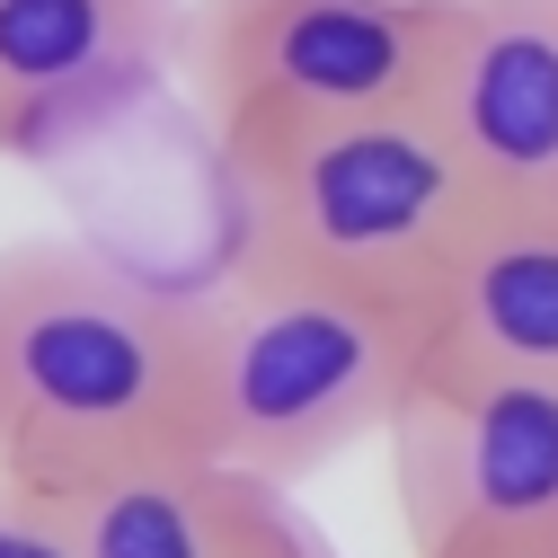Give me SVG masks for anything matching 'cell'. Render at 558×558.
Here are the masks:
<instances>
[{
  "mask_svg": "<svg viewBox=\"0 0 558 558\" xmlns=\"http://www.w3.org/2000/svg\"><path fill=\"white\" fill-rule=\"evenodd\" d=\"M214 461V302L81 240L0 248V478L81 487Z\"/></svg>",
  "mask_w": 558,
  "mask_h": 558,
  "instance_id": "obj_1",
  "label": "cell"
},
{
  "mask_svg": "<svg viewBox=\"0 0 558 558\" xmlns=\"http://www.w3.org/2000/svg\"><path fill=\"white\" fill-rule=\"evenodd\" d=\"M222 169L240 186V266L311 275L426 319L487 222V186L435 107L248 133L222 143Z\"/></svg>",
  "mask_w": 558,
  "mask_h": 558,
  "instance_id": "obj_2",
  "label": "cell"
},
{
  "mask_svg": "<svg viewBox=\"0 0 558 558\" xmlns=\"http://www.w3.org/2000/svg\"><path fill=\"white\" fill-rule=\"evenodd\" d=\"M426 345V311L231 266V284L214 293V461L302 487L337 452L390 444Z\"/></svg>",
  "mask_w": 558,
  "mask_h": 558,
  "instance_id": "obj_3",
  "label": "cell"
},
{
  "mask_svg": "<svg viewBox=\"0 0 558 558\" xmlns=\"http://www.w3.org/2000/svg\"><path fill=\"white\" fill-rule=\"evenodd\" d=\"M444 36L452 0H195L186 81L214 116V143H248V133L426 107Z\"/></svg>",
  "mask_w": 558,
  "mask_h": 558,
  "instance_id": "obj_4",
  "label": "cell"
},
{
  "mask_svg": "<svg viewBox=\"0 0 558 558\" xmlns=\"http://www.w3.org/2000/svg\"><path fill=\"white\" fill-rule=\"evenodd\" d=\"M390 497L408 558L558 541V373L426 345V373L390 426Z\"/></svg>",
  "mask_w": 558,
  "mask_h": 558,
  "instance_id": "obj_5",
  "label": "cell"
},
{
  "mask_svg": "<svg viewBox=\"0 0 558 558\" xmlns=\"http://www.w3.org/2000/svg\"><path fill=\"white\" fill-rule=\"evenodd\" d=\"M195 0H0V160H53L186 62Z\"/></svg>",
  "mask_w": 558,
  "mask_h": 558,
  "instance_id": "obj_6",
  "label": "cell"
},
{
  "mask_svg": "<svg viewBox=\"0 0 558 558\" xmlns=\"http://www.w3.org/2000/svg\"><path fill=\"white\" fill-rule=\"evenodd\" d=\"M487 204H558V0H452L435 98Z\"/></svg>",
  "mask_w": 558,
  "mask_h": 558,
  "instance_id": "obj_7",
  "label": "cell"
},
{
  "mask_svg": "<svg viewBox=\"0 0 558 558\" xmlns=\"http://www.w3.org/2000/svg\"><path fill=\"white\" fill-rule=\"evenodd\" d=\"M426 328L444 355L558 373V204H487Z\"/></svg>",
  "mask_w": 558,
  "mask_h": 558,
  "instance_id": "obj_8",
  "label": "cell"
},
{
  "mask_svg": "<svg viewBox=\"0 0 558 558\" xmlns=\"http://www.w3.org/2000/svg\"><path fill=\"white\" fill-rule=\"evenodd\" d=\"M231 461H178V470H133L107 487H81L72 532L81 558H222L231 549Z\"/></svg>",
  "mask_w": 558,
  "mask_h": 558,
  "instance_id": "obj_9",
  "label": "cell"
},
{
  "mask_svg": "<svg viewBox=\"0 0 558 558\" xmlns=\"http://www.w3.org/2000/svg\"><path fill=\"white\" fill-rule=\"evenodd\" d=\"M222 558H337L319 541V523L293 506V487H275V478H248L231 487V549Z\"/></svg>",
  "mask_w": 558,
  "mask_h": 558,
  "instance_id": "obj_10",
  "label": "cell"
},
{
  "mask_svg": "<svg viewBox=\"0 0 558 558\" xmlns=\"http://www.w3.org/2000/svg\"><path fill=\"white\" fill-rule=\"evenodd\" d=\"M0 558H81L72 506H62V497H45V487L0 478Z\"/></svg>",
  "mask_w": 558,
  "mask_h": 558,
  "instance_id": "obj_11",
  "label": "cell"
},
{
  "mask_svg": "<svg viewBox=\"0 0 558 558\" xmlns=\"http://www.w3.org/2000/svg\"><path fill=\"white\" fill-rule=\"evenodd\" d=\"M470 558H558V541H523V549H470Z\"/></svg>",
  "mask_w": 558,
  "mask_h": 558,
  "instance_id": "obj_12",
  "label": "cell"
}]
</instances>
